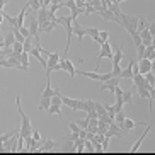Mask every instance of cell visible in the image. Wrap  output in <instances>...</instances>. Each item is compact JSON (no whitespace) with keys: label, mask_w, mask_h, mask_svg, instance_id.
I'll return each instance as SVG.
<instances>
[{"label":"cell","mask_w":155,"mask_h":155,"mask_svg":"<svg viewBox=\"0 0 155 155\" xmlns=\"http://www.w3.org/2000/svg\"><path fill=\"white\" fill-rule=\"evenodd\" d=\"M15 104H17V113L21 116V135L22 137H31L32 135V124H31V118H29L28 114L22 111V106H21V96H15Z\"/></svg>","instance_id":"obj_1"},{"label":"cell","mask_w":155,"mask_h":155,"mask_svg":"<svg viewBox=\"0 0 155 155\" xmlns=\"http://www.w3.org/2000/svg\"><path fill=\"white\" fill-rule=\"evenodd\" d=\"M2 68H21L24 70L22 63H21V58H15V56H9V58H2Z\"/></svg>","instance_id":"obj_2"},{"label":"cell","mask_w":155,"mask_h":155,"mask_svg":"<svg viewBox=\"0 0 155 155\" xmlns=\"http://www.w3.org/2000/svg\"><path fill=\"white\" fill-rule=\"evenodd\" d=\"M29 31H31V36L34 38V43H39V21L36 17L31 19V24H29Z\"/></svg>","instance_id":"obj_3"},{"label":"cell","mask_w":155,"mask_h":155,"mask_svg":"<svg viewBox=\"0 0 155 155\" xmlns=\"http://www.w3.org/2000/svg\"><path fill=\"white\" fill-rule=\"evenodd\" d=\"M116 85H119V78L118 77H113V78H109L107 82H104V84H101V91H109L111 94H114V89H116Z\"/></svg>","instance_id":"obj_4"},{"label":"cell","mask_w":155,"mask_h":155,"mask_svg":"<svg viewBox=\"0 0 155 155\" xmlns=\"http://www.w3.org/2000/svg\"><path fill=\"white\" fill-rule=\"evenodd\" d=\"M101 14V17L102 19H106V21H111V22H116V24H121V19L118 17V15L114 14L113 10H109V9H102L99 12Z\"/></svg>","instance_id":"obj_5"},{"label":"cell","mask_w":155,"mask_h":155,"mask_svg":"<svg viewBox=\"0 0 155 155\" xmlns=\"http://www.w3.org/2000/svg\"><path fill=\"white\" fill-rule=\"evenodd\" d=\"M106 137H118V138H121L123 137V130H121V126H119L116 121H113V123L109 124V130H107V133H106Z\"/></svg>","instance_id":"obj_6"},{"label":"cell","mask_w":155,"mask_h":155,"mask_svg":"<svg viewBox=\"0 0 155 155\" xmlns=\"http://www.w3.org/2000/svg\"><path fill=\"white\" fill-rule=\"evenodd\" d=\"M138 65H140V73H141V75L152 72V60L141 58V60H138Z\"/></svg>","instance_id":"obj_7"},{"label":"cell","mask_w":155,"mask_h":155,"mask_svg":"<svg viewBox=\"0 0 155 155\" xmlns=\"http://www.w3.org/2000/svg\"><path fill=\"white\" fill-rule=\"evenodd\" d=\"M56 147H60L58 141H55V140H46L45 143L41 145V148H39L38 152H51V150H55Z\"/></svg>","instance_id":"obj_8"},{"label":"cell","mask_w":155,"mask_h":155,"mask_svg":"<svg viewBox=\"0 0 155 155\" xmlns=\"http://www.w3.org/2000/svg\"><path fill=\"white\" fill-rule=\"evenodd\" d=\"M15 41H17V39H15V34H14L12 31H10L9 34H7V36L4 38V39H2V48H12Z\"/></svg>","instance_id":"obj_9"},{"label":"cell","mask_w":155,"mask_h":155,"mask_svg":"<svg viewBox=\"0 0 155 155\" xmlns=\"http://www.w3.org/2000/svg\"><path fill=\"white\" fill-rule=\"evenodd\" d=\"M124 58L123 55V46L121 45H114V56H113V63H121V60Z\"/></svg>","instance_id":"obj_10"},{"label":"cell","mask_w":155,"mask_h":155,"mask_svg":"<svg viewBox=\"0 0 155 155\" xmlns=\"http://www.w3.org/2000/svg\"><path fill=\"white\" fill-rule=\"evenodd\" d=\"M148 131H150V124H147V130L143 131V135H140V137H138V140L135 141V145H133L131 148H130V152H131V153H133V152H138V148L141 147V141H143V138H145L147 135H148Z\"/></svg>","instance_id":"obj_11"},{"label":"cell","mask_w":155,"mask_h":155,"mask_svg":"<svg viewBox=\"0 0 155 155\" xmlns=\"http://www.w3.org/2000/svg\"><path fill=\"white\" fill-rule=\"evenodd\" d=\"M73 34L78 38V39H82L84 36H87V32H85V28H82L80 24L77 22V21H73Z\"/></svg>","instance_id":"obj_12"},{"label":"cell","mask_w":155,"mask_h":155,"mask_svg":"<svg viewBox=\"0 0 155 155\" xmlns=\"http://www.w3.org/2000/svg\"><path fill=\"white\" fill-rule=\"evenodd\" d=\"M133 75H135V73H133V61H130L126 68H123V72H121L119 78H128V80H131Z\"/></svg>","instance_id":"obj_13"},{"label":"cell","mask_w":155,"mask_h":155,"mask_svg":"<svg viewBox=\"0 0 155 155\" xmlns=\"http://www.w3.org/2000/svg\"><path fill=\"white\" fill-rule=\"evenodd\" d=\"M141 124H145V123H137V121H133V119H124V123L121 124V130H135V128L141 126Z\"/></svg>","instance_id":"obj_14"},{"label":"cell","mask_w":155,"mask_h":155,"mask_svg":"<svg viewBox=\"0 0 155 155\" xmlns=\"http://www.w3.org/2000/svg\"><path fill=\"white\" fill-rule=\"evenodd\" d=\"M53 96H55V89H51V80L50 77H46V87L43 91L41 97H53Z\"/></svg>","instance_id":"obj_15"},{"label":"cell","mask_w":155,"mask_h":155,"mask_svg":"<svg viewBox=\"0 0 155 155\" xmlns=\"http://www.w3.org/2000/svg\"><path fill=\"white\" fill-rule=\"evenodd\" d=\"M60 53H51L50 55V58H48V65H46V68H51V67H53V65H56L60 61ZM45 68V70H46Z\"/></svg>","instance_id":"obj_16"},{"label":"cell","mask_w":155,"mask_h":155,"mask_svg":"<svg viewBox=\"0 0 155 155\" xmlns=\"http://www.w3.org/2000/svg\"><path fill=\"white\" fill-rule=\"evenodd\" d=\"M65 72H68V73H70V77H72V78H73V75H77V70H75L73 63L70 61L68 58L65 60Z\"/></svg>","instance_id":"obj_17"},{"label":"cell","mask_w":155,"mask_h":155,"mask_svg":"<svg viewBox=\"0 0 155 155\" xmlns=\"http://www.w3.org/2000/svg\"><path fill=\"white\" fill-rule=\"evenodd\" d=\"M50 106H51V97H41L39 99V109L41 111L50 109Z\"/></svg>","instance_id":"obj_18"},{"label":"cell","mask_w":155,"mask_h":155,"mask_svg":"<svg viewBox=\"0 0 155 155\" xmlns=\"http://www.w3.org/2000/svg\"><path fill=\"white\" fill-rule=\"evenodd\" d=\"M29 55H31V53H28V51H24L22 55H21V63H22L24 70L29 68Z\"/></svg>","instance_id":"obj_19"},{"label":"cell","mask_w":155,"mask_h":155,"mask_svg":"<svg viewBox=\"0 0 155 155\" xmlns=\"http://www.w3.org/2000/svg\"><path fill=\"white\" fill-rule=\"evenodd\" d=\"M145 51H147V46L141 43L140 46H137V55H138V58L137 60H141V58H145Z\"/></svg>","instance_id":"obj_20"},{"label":"cell","mask_w":155,"mask_h":155,"mask_svg":"<svg viewBox=\"0 0 155 155\" xmlns=\"http://www.w3.org/2000/svg\"><path fill=\"white\" fill-rule=\"evenodd\" d=\"M113 77H118L119 78V75H121V72H123V68H121V63H113Z\"/></svg>","instance_id":"obj_21"},{"label":"cell","mask_w":155,"mask_h":155,"mask_svg":"<svg viewBox=\"0 0 155 155\" xmlns=\"http://www.w3.org/2000/svg\"><path fill=\"white\" fill-rule=\"evenodd\" d=\"M145 58L148 60H155V48L153 46H147V51H145Z\"/></svg>","instance_id":"obj_22"},{"label":"cell","mask_w":155,"mask_h":155,"mask_svg":"<svg viewBox=\"0 0 155 155\" xmlns=\"http://www.w3.org/2000/svg\"><path fill=\"white\" fill-rule=\"evenodd\" d=\"M61 106L58 104H51L50 109H48V114H58V116H61V109H60Z\"/></svg>","instance_id":"obj_23"},{"label":"cell","mask_w":155,"mask_h":155,"mask_svg":"<svg viewBox=\"0 0 155 155\" xmlns=\"http://www.w3.org/2000/svg\"><path fill=\"white\" fill-rule=\"evenodd\" d=\"M85 32H87V36L94 38V36H99L101 29L99 28H85Z\"/></svg>","instance_id":"obj_24"},{"label":"cell","mask_w":155,"mask_h":155,"mask_svg":"<svg viewBox=\"0 0 155 155\" xmlns=\"http://www.w3.org/2000/svg\"><path fill=\"white\" fill-rule=\"evenodd\" d=\"M34 46H32V36H29V38H26V41H24V51H31Z\"/></svg>","instance_id":"obj_25"},{"label":"cell","mask_w":155,"mask_h":155,"mask_svg":"<svg viewBox=\"0 0 155 155\" xmlns=\"http://www.w3.org/2000/svg\"><path fill=\"white\" fill-rule=\"evenodd\" d=\"M96 111L99 116H104V114H107V109L104 107V104H101V102H96Z\"/></svg>","instance_id":"obj_26"},{"label":"cell","mask_w":155,"mask_h":155,"mask_svg":"<svg viewBox=\"0 0 155 155\" xmlns=\"http://www.w3.org/2000/svg\"><path fill=\"white\" fill-rule=\"evenodd\" d=\"M133 92L128 91V92H123V99H124V104H133Z\"/></svg>","instance_id":"obj_27"},{"label":"cell","mask_w":155,"mask_h":155,"mask_svg":"<svg viewBox=\"0 0 155 155\" xmlns=\"http://www.w3.org/2000/svg\"><path fill=\"white\" fill-rule=\"evenodd\" d=\"M124 119H126V116H124V114L121 113V111H119V113H116V116H114V121H116V123H118L119 126H121V124L124 123Z\"/></svg>","instance_id":"obj_28"},{"label":"cell","mask_w":155,"mask_h":155,"mask_svg":"<svg viewBox=\"0 0 155 155\" xmlns=\"http://www.w3.org/2000/svg\"><path fill=\"white\" fill-rule=\"evenodd\" d=\"M77 123H78V126H80V128H85V130H87V126H89V123H91V118L87 116V118H84V119H78Z\"/></svg>","instance_id":"obj_29"},{"label":"cell","mask_w":155,"mask_h":155,"mask_svg":"<svg viewBox=\"0 0 155 155\" xmlns=\"http://www.w3.org/2000/svg\"><path fill=\"white\" fill-rule=\"evenodd\" d=\"M145 80H147V82H148V84H152V85L155 87V75H153V73H152V72L145 73Z\"/></svg>","instance_id":"obj_30"},{"label":"cell","mask_w":155,"mask_h":155,"mask_svg":"<svg viewBox=\"0 0 155 155\" xmlns=\"http://www.w3.org/2000/svg\"><path fill=\"white\" fill-rule=\"evenodd\" d=\"M131 38H133V45H135V48H137V46H140L141 43H143V41H141V36L138 34V32H137V34H133Z\"/></svg>","instance_id":"obj_31"},{"label":"cell","mask_w":155,"mask_h":155,"mask_svg":"<svg viewBox=\"0 0 155 155\" xmlns=\"http://www.w3.org/2000/svg\"><path fill=\"white\" fill-rule=\"evenodd\" d=\"M107 130H109V124H107V123H99V131H97V133L106 135V133H107Z\"/></svg>","instance_id":"obj_32"},{"label":"cell","mask_w":155,"mask_h":155,"mask_svg":"<svg viewBox=\"0 0 155 155\" xmlns=\"http://www.w3.org/2000/svg\"><path fill=\"white\" fill-rule=\"evenodd\" d=\"M68 126H70V130H72V131H80V130H82V128H80V126H78V123H77V121H70V123H68Z\"/></svg>","instance_id":"obj_33"},{"label":"cell","mask_w":155,"mask_h":155,"mask_svg":"<svg viewBox=\"0 0 155 155\" xmlns=\"http://www.w3.org/2000/svg\"><path fill=\"white\" fill-rule=\"evenodd\" d=\"M63 7H68L70 10L75 9L77 5H75V0H63Z\"/></svg>","instance_id":"obj_34"},{"label":"cell","mask_w":155,"mask_h":155,"mask_svg":"<svg viewBox=\"0 0 155 155\" xmlns=\"http://www.w3.org/2000/svg\"><path fill=\"white\" fill-rule=\"evenodd\" d=\"M84 145H85L87 152H94V143H92V140H87L85 138V143H84Z\"/></svg>","instance_id":"obj_35"},{"label":"cell","mask_w":155,"mask_h":155,"mask_svg":"<svg viewBox=\"0 0 155 155\" xmlns=\"http://www.w3.org/2000/svg\"><path fill=\"white\" fill-rule=\"evenodd\" d=\"M109 78H113V72H109V73H102V75H101V82H107Z\"/></svg>","instance_id":"obj_36"},{"label":"cell","mask_w":155,"mask_h":155,"mask_svg":"<svg viewBox=\"0 0 155 155\" xmlns=\"http://www.w3.org/2000/svg\"><path fill=\"white\" fill-rule=\"evenodd\" d=\"M109 140H111V137H106L104 141H102V150L104 152H107V148H109Z\"/></svg>","instance_id":"obj_37"},{"label":"cell","mask_w":155,"mask_h":155,"mask_svg":"<svg viewBox=\"0 0 155 155\" xmlns=\"http://www.w3.org/2000/svg\"><path fill=\"white\" fill-rule=\"evenodd\" d=\"M21 34H22L24 38H29V36H31V31H29V28L24 26V28H21Z\"/></svg>","instance_id":"obj_38"},{"label":"cell","mask_w":155,"mask_h":155,"mask_svg":"<svg viewBox=\"0 0 155 155\" xmlns=\"http://www.w3.org/2000/svg\"><path fill=\"white\" fill-rule=\"evenodd\" d=\"M99 38L102 39V41H107V39H109V32H107V31H101L99 32Z\"/></svg>","instance_id":"obj_39"},{"label":"cell","mask_w":155,"mask_h":155,"mask_svg":"<svg viewBox=\"0 0 155 155\" xmlns=\"http://www.w3.org/2000/svg\"><path fill=\"white\" fill-rule=\"evenodd\" d=\"M123 89H121V87H119V85H116V89H114V94H113V96H123Z\"/></svg>","instance_id":"obj_40"},{"label":"cell","mask_w":155,"mask_h":155,"mask_svg":"<svg viewBox=\"0 0 155 155\" xmlns=\"http://www.w3.org/2000/svg\"><path fill=\"white\" fill-rule=\"evenodd\" d=\"M32 138L34 140H41V133L38 131V130H32Z\"/></svg>","instance_id":"obj_41"},{"label":"cell","mask_w":155,"mask_h":155,"mask_svg":"<svg viewBox=\"0 0 155 155\" xmlns=\"http://www.w3.org/2000/svg\"><path fill=\"white\" fill-rule=\"evenodd\" d=\"M148 31H150V34H152V38L155 36V22H152V24H148Z\"/></svg>","instance_id":"obj_42"},{"label":"cell","mask_w":155,"mask_h":155,"mask_svg":"<svg viewBox=\"0 0 155 155\" xmlns=\"http://www.w3.org/2000/svg\"><path fill=\"white\" fill-rule=\"evenodd\" d=\"M5 4H9V0H0V5H2V9H5Z\"/></svg>","instance_id":"obj_43"},{"label":"cell","mask_w":155,"mask_h":155,"mask_svg":"<svg viewBox=\"0 0 155 155\" xmlns=\"http://www.w3.org/2000/svg\"><path fill=\"white\" fill-rule=\"evenodd\" d=\"M63 0H51V4H61Z\"/></svg>","instance_id":"obj_44"},{"label":"cell","mask_w":155,"mask_h":155,"mask_svg":"<svg viewBox=\"0 0 155 155\" xmlns=\"http://www.w3.org/2000/svg\"><path fill=\"white\" fill-rule=\"evenodd\" d=\"M152 73H153V75H155V67H153V68H152Z\"/></svg>","instance_id":"obj_45"},{"label":"cell","mask_w":155,"mask_h":155,"mask_svg":"<svg viewBox=\"0 0 155 155\" xmlns=\"http://www.w3.org/2000/svg\"><path fill=\"white\" fill-rule=\"evenodd\" d=\"M121 2H124V0H118V4H121Z\"/></svg>","instance_id":"obj_46"}]
</instances>
